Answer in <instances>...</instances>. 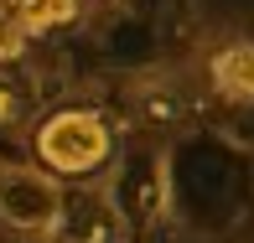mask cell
I'll return each instance as SVG.
<instances>
[{"instance_id":"cell-1","label":"cell","mask_w":254,"mask_h":243,"mask_svg":"<svg viewBox=\"0 0 254 243\" xmlns=\"http://www.w3.org/2000/svg\"><path fill=\"white\" fill-rule=\"evenodd\" d=\"M31 150H37V166L47 176L83 181L114 160V130L94 109H57L31 130Z\"/></svg>"},{"instance_id":"cell-2","label":"cell","mask_w":254,"mask_h":243,"mask_svg":"<svg viewBox=\"0 0 254 243\" xmlns=\"http://www.w3.org/2000/svg\"><path fill=\"white\" fill-rule=\"evenodd\" d=\"M63 181L42 166H10L0 160V233L10 238H52L63 217Z\"/></svg>"},{"instance_id":"cell-3","label":"cell","mask_w":254,"mask_h":243,"mask_svg":"<svg viewBox=\"0 0 254 243\" xmlns=\"http://www.w3.org/2000/svg\"><path fill=\"white\" fill-rule=\"evenodd\" d=\"M67 228V243H120L125 238V217L114 212L104 196H78V207L63 202L57 233Z\"/></svg>"},{"instance_id":"cell-4","label":"cell","mask_w":254,"mask_h":243,"mask_svg":"<svg viewBox=\"0 0 254 243\" xmlns=\"http://www.w3.org/2000/svg\"><path fill=\"white\" fill-rule=\"evenodd\" d=\"M207 83L228 103H254V42H228L207 62Z\"/></svg>"},{"instance_id":"cell-5","label":"cell","mask_w":254,"mask_h":243,"mask_svg":"<svg viewBox=\"0 0 254 243\" xmlns=\"http://www.w3.org/2000/svg\"><path fill=\"white\" fill-rule=\"evenodd\" d=\"M83 16V0H21L16 5V21L26 37H42V31H63Z\"/></svg>"},{"instance_id":"cell-6","label":"cell","mask_w":254,"mask_h":243,"mask_svg":"<svg viewBox=\"0 0 254 243\" xmlns=\"http://www.w3.org/2000/svg\"><path fill=\"white\" fill-rule=\"evenodd\" d=\"M140 114H145V124H177L182 119V98L177 94H145Z\"/></svg>"},{"instance_id":"cell-7","label":"cell","mask_w":254,"mask_h":243,"mask_svg":"<svg viewBox=\"0 0 254 243\" xmlns=\"http://www.w3.org/2000/svg\"><path fill=\"white\" fill-rule=\"evenodd\" d=\"M26 31L16 26V21H5L0 16V67H10V62H21V57H26Z\"/></svg>"},{"instance_id":"cell-8","label":"cell","mask_w":254,"mask_h":243,"mask_svg":"<svg viewBox=\"0 0 254 243\" xmlns=\"http://www.w3.org/2000/svg\"><path fill=\"white\" fill-rule=\"evenodd\" d=\"M16 114H21V103H16V94H10V88L0 83V124H16Z\"/></svg>"}]
</instances>
